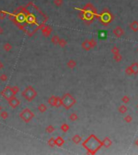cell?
<instances>
[{
    "label": "cell",
    "mask_w": 138,
    "mask_h": 155,
    "mask_svg": "<svg viewBox=\"0 0 138 155\" xmlns=\"http://www.w3.org/2000/svg\"><path fill=\"white\" fill-rule=\"evenodd\" d=\"M102 18H101V22L103 23L104 24H107L108 23L111 21V15L107 10H105L102 13Z\"/></svg>",
    "instance_id": "8992f818"
},
{
    "label": "cell",
    "mask_w": 138,
    "mask_h": 155,
    "mask_svg": "<svg viewBox=\"0 0 138 155\" xmlns=\"http://www.w3.org/2000/svg\"><path fill=\"white\" fill-rule=\"evenodd\" d=\"M3 66H3V63H2L1 61H0V70H1L2 68H3Z\"/></svg>",
    "instance_id": "ab89813d"
},
{
    "label": "cell",
    "mask_w": 138,
    "mask_h": 155,
    "mask_svg": "<svg viewBox=\"0 0 138 155\" xmlns=\"http://www.w3.org/2000/svg\"><path fill=\"white\" fill-rule=\"evenodd\" d=\"M99 36L102 37V38L106 37V33H104V32H102V33H100V34H99Z\"/></svg>",
    "instance_id": "f35d334b"
},
{
    "label": "cell",
    "mask_w": 138,
    "mask_h": 155,
    "mask_svg": "<svg viewBox=\"0 0 138 155\" xmlns=\"http://www.w3.org/2000/svg\"><path fill=\"white\" fill-rule=\"evenodd\" d=\"M67 66L70 69H74L76 66V61L74 59H70L67 62Z\"/></svg>",
    "instance_id": "4fadbf2b"
},
{
    "label": "cell",
    "mask_w": 138,
    "mask_h": 155,
    "mask_svg": "<svg viewBox=\"0 0 138 155\" xmlns=\"http://www.w3.org/2000/svg\"><path fill=\"white\" fill-rule=\"evenodd\" d=\"M124 121L128 123H130V122H132V121H133V118H132L131 116H126L124 117Z\"/></svg>",
    "instance_id": "d590c367"
},
{
    "label": "cell",
    "mask_w": 138,
    "mask_h": 155,
    "mask_svg": "<svg viewBox=\"0 0 138 155\" xmlns=\"http://www.w3.org/2000/svg\"><path fill=\"white\" fill-rule=\"evenodd\" d=\"M6 16H7V12H5L3 11H0V19L2 20L6 18Z\"/></svg>",
    "instance_id": "d6a6232c"
},
{
    "label": "cell",
    "mask_w": 138,
    "mask_h": 155,
    "mask_svg": "<svg viewBox=\"0 0 138 155\" xmlns=\"http://www.w3.org/2000/svg\"><path fill=\"white\" fill-rule=\"evenodd\" d=\"M128 111V108H127V107L125 106V105H121V106H119V112L121 113V114H124L126 112H127Z\"/></svg>",
    "instance_id": "603a6c76"
},
{
    "label": "cell",
    "mask_w": 138,
    "mask_h": 155,
    "mask_svg": "<svg viewBox=\"0 0 138 155\" xmlns=\"http://www.w3.org/2000/svg\"><path fill=\"white\" fill-rule=\"evenodd\" d=\"M3 49L6 52H9L11 50V49H12V45H11L10 43H6L3 45Z\"/></svg>",
    "instance_id": "7402d4cb"
},
{
    "label": "cell",
    "mask_w": 138,
    "mask_h": 155,
    "mask_svg": "<svg viewBox=\"0 0 138 155\" xmlns=\"http://www.w3.org/2000/svg\"><path fill=\"white\" fill-rule=\"evenodd\" d=\"M126 74H128V75H131V74H133V70H132L131 66H129V67H128L127 69H126Z\"/></svg>",
    "instance_id": "8d00e7d4"
},
{
    "label": "cell",
    "mask_w": 138,
    "mask_h": 155,
    "mask_svg": "<svg viewBox=\"0 0 138 155\" xmlns=\"http://www.w3.org/2000/svg\"><path fill=\"white\" fill-rule=\"evenodd\" d=\"M137 107H138V106H137Z\"/></svg>",
    "instance_id": "f6af8a7d"
},
{
    "label": "cell",
    "mask_w": 138,
    "mask_h": 155,
    "mask_svg": "<svg viewBox=\"0 0 138 155\" xmlns=\"http://www.w3.org/2000/svg\"><path fill=\"white\" fill-rule=\"evenodd\" d=\"M47 143H48L49 146H51V147H54V146H55V138L51 137V138L48 141Z\"/></svg>",
    "instance_id": "4316f807"
},
{
    "label": "cell",
    "mask_w": 138,
    "mask_h": 155,
    "mask_svg": "<svg viewBox=\"0 0 138 155\" xmlns=\"http://www.w3.org/2000/svg\"><path fill=\"white\" fill-rule=\"evenodd\" d=\"M136 145H137L138 146V140H137V141H136Z\"/></svg>",
    "instance_id": "b9f144b4"
},
{
    "label": "cell",
    "mask_w": 138,
    "mask_h": 155,
    "mask_svg": "<svg viewBox=\"0 0 138 155\" xmlns=\"http://www.w3.org/2000/svg\"><path fill=\"white\" fill-rule=\"evenodd\" d=\"M131 68H132V70H133V74H138V63H133V65L131 66Z\"/></svg>",
    "instance_id": "ac0fdd59"
},
{
    "label": "cell",
    "mask_w": 138,
    "mask_h": 155,
    "mask_svg": "<svg viewBox=\"0 0 138 155\" xmlns=\"http://www.w3.org/2000/svg\"><path fill=\"white\" fill-rule=\"evenodd\" d=\"M55 127L53 126V125H49V126L46 127V133H52L53 132L55 131Z\"/></svg>",
    "instance_id": "484cf974"
},
{
    "label": "cell",
    "mask_w": 138,
    "mask_h": 155,
    "mask_svg": "<svg viewBox=\"0 0 138 155\" xmlns=\"http://www.w3.org/2000/svg\"><path fill=\"white\" fill-rule=\"evenodd\" d=\"M114 59L115 61H120L122 60V56L120 55L119 53H117V54H114Z\"/></svg>",
    "instance_id": "f546056e"
},
{
    "label": "cell",
    "mask_w": 138,
    "mask_h": 155,
    "mask_svg": "<svg viewBox=\"0 0 138 155\" xmlns=\"http://www.w3.org/2000/svg\"><path fill=\"white\" fill-rule=\"evenodd\" d=\"M59 40H60V38L58 37V36L55 35V36H54L51 38V42L53 44H55V45H58V42H59Z\"/></svg>",
    "instance_id": "d6986e66"
},
{
    "label": "cell",
    "mask_w": 138,
    "mask_h": 155,
    "mask_svg": "<svg viewBox=\"0 0 138 155\" xmlns=\"http://www.w3.org/2000/svg\"><path fill=\"white\" fill-rule=\"evenodd\" d=\"M1 95L2 96V97H4L6 99H9L11 97L14 96V94H13V92H12V90H11V86H6L5 88L2 90Z\"/></svg>",
    "instance_id": "5b68a950"
},
{
    "label": "cell",
    "mask_w": 138,
    "mask_h": 155,
    "mask_svg": "<svg viewBox=\"0 0 138 155\" xmlns=\"http://www.w3.org/2000/svg\"><path fill=\"white\" fill-rule=\"evenodd\" d=\"M60 128H61V130L63 132V133H67V132L69 130L70 127H69V125L67 124H63L62 125H61Z\"/></svg>",
    "instance_id": "ffe728a7"
},
{
    "label": "cell",
    "mask_w": 138,
    "mask_h": 155,
    "mask_svg": "<svg viewBox=\"0 0 138 155\" xmlns=\"http://www.w3.org/2000/svg\"><path fill=\"white\" fill-rule=\"evenodd\" d=\"M137 51H138V49H137Z\"/></svg>",
    "instance_id": "ee69618b"
},
{
    "label": "cell",
    "mask_w": 138,
    "mask_h": 155,
    "mask_svg": "<svg viewBox=\"0 0 138 155\" xmlns=\"http://www.w3.org/2000/svg\"><path fill=\"white\" fill-rule=\"evenodd\" d=\"M83 146L86 149L89 154H95L97 150H98L100 149L102 144V141L97 138L94 135H91L89 138L84 141Z\"/></svg>",
    "instance_id": "6da1fadb"
},
{
    "label": "cell",
    "mask_w": 138,
    "mask_h": 155,
    "mask_svg": "<svg viewBox=\"0 0 138 155\" xmlns=\"http://www.w3.org/2000/svg\"><path fill=\"white\" fill-rule=\"evenodd\" d=\"M0 80L2 82H6L7 80V75L5 74H2L0 75Z\"/></svg>",
    "instance_id": "836d02e7"
},
{
    "label": "cell",
    "mask_w": 138,
    "mask_h": 155,
    "mask_svg": "<svg viewBox=\"0 0 138 155\" xmlns=\"http://www.w3.org/2000/svg\"><path fill=\"white\" fill-rule=\"evenodd\" d=\"M111 52H112L113 54H117V53H119V49L116 47V46H114V47L111 49Z\"/></svg>",
    "instance_id": "4dcf8cb0"
},
{
    "label": "cell",
    "mask_w": 138,
    "mask_h": 155,
    "mask_svg": "<svg viewBox=\"0 0 138 155\" xmlns=\"http://www.w3.org/2000/svg\"><path fill=\"white\" fill-rule=\"evenodd\" d=\"M11 90H12V92H13L14 95H16L17 93L19 92V88H18V86H11Z\"/></svg>",
    "instance_id": "1f68e13d"
},
{
    "label": "cell",
    "mask_w": 138,
    "mask_h": 155,
    "mask_svg": "<svg viewBox=\"0 0 138 155\" xmlns=\"http://www.w3.org/2000/svg\"><path fill=\"white\" fill-rule=\"evenodd\" d=\"M51 32H52V28H50L49 26H46L45 28H42V33L44 35V36L46 37H48L51 35Z\"/></svg>",
    "instance_id": "9c48e42d"
},
{
    "label": "cell",
    "mask_w": 138,
    "mask_h": 155,
    "mask_svg": "<svg viewBox=\"0 0 138 155\" xmlns=\"http://www.w3.org/2000/svg\"><path fill=\"white\" fill-rule=\"evenodd\" d=\"M61 99H62V106H63V107L66 109H70L76 102V99L69 93L63 95Z\"/></svg>",
    "instance_id": "3957f363"
},
{
    "label": "cell",
    "mask_w": 138,
    "mask_h": 155,
    "mask_svg": "<svg viewBox=\"0 0 138 155\" xmlns=\"http://www.w3.org/2000/svg\"><path fill=\"white\" fill-rule=\"evenodd\" d=\"M37 109L38 111H39L40 112H45L46 110H47V107H46V104H44V103H42V104H40L39 106L37 107Z\"/></svg>",
    "instance_id": "9a60e30c"
},
{
    "label": "cell",
    "mask_w": 138,
    "mask_h": 155,
    "mask_svg": "<svg viewBox=\"0 0 138 155\" xmlns=\"http://www.w3.org/2000/svg\"><path fill=\"white\" fill-rule=\"evenodd\" d=\"M55 98H56V96H51V98H49V99H48V103H49V104L51 105V106H52V107H54V106H55Z\"/></svg>",
    "instance_id": "cb8c5ba5"
},
{
    "label": "cell",
    "mask_w": 138,
    "mask_h": 155,
    "mask_svg": "<svg viewBox=\"0 0 138 155\" xmlns=\"http://www.w3.org/2000/svg\"><path fill=\"white\" fill-rule=\"evenodd\" d=\"M64 144V140L63 139V137H58L57 138H55V145H57L58 147H61L63 146Z\"/></svg>",
    "instance_id": "8fae6325"
},
{
    "label": "cell",
    "mask_w": 138,
    "mask_h": 155,
    "mask_svg": "<svg viewBox=\"0 0 138 155\" xmlns=\"http://www.w3.org/2000/svg\"><path fill=\"white\" fill-rule=\"evenodd\" d=\"M82 48H83L84 50H89V49H91L92 48H91V45H90V43H89V40H85L82 43Z\"/></svg>",
    "instance_id": "30bf717a"
},
{
    "label": "cell",
    "mask_w": 138,
    "mask_h": 155,
    "mask_svg": "<svg viewBox=\"0 0 138 155\" xmlns=\"http://www.w3.org/2000/svg\"><path fill=\"white\" fill-rule=\"evenodd\" d=\"M62 106V99L59 97H56L55 98V107H59Z\"/></svg>",
    "instance_id": "e0dca14e"
},
{
    "label": "cell",
    "mask_w": 138,
    "mask_h": 155,
    "mask_svg": "<svg viewBox=\"0 0 138 155\" xmlns=\"http://www.w3.org/2000/svg\"><path fill=\"white\" fill-rule=\"evenodd\" d=\"M34 113L29 109V108H25L20 113V117L23 121L25 123L30 122L34 117Z\"/></svg>",
    "instance_id": "277c9868"
},
{
    "label": "cell",
    "mask_w": 138,
    "mask_h": 155,
    "mask_svg": "<svg viewBox=\"0 0 138 155\" xmlns=\"http://www.w3.org/2000/svg\"><path fill=\"white\" fill-rule=\"evenodd\" d=\"M37 90L32 86H27L22 92V96L25 98V100H27L28 102L33 101V99L37 97Z\"/></svg>",
    "instance_id": "7a4b0ae2"
},
{
    "label": "cell",
    "mask_w": 138,
    "mask_h": 155,
    "mask_svg": "<svg viewBox=\"0 0 138 155\" xmlns=\"http://www.w3.org/2000/svg\"><path fill=\"white\" fill-rule=\"evenodd\" d=\"M72 141L75 143V144H79V143H81V141H82V137L81 136H79L77 135V134H76V135H74L72 137Z\"/></svg>",
    "instance_id": "5bb4252c"
},
{
    "label": "cell",
    "mask_w": 138,
    "mask_h": 155,
    "mask_svg": "<svg viewBox=\"0 0 138 155\" xmlns=\"http://www.w3.org/2000/svg\"><path fill=\"white\" fill-rule=\"evenodd\" d=\"M2 107L1 106H0V111H2Z\"/></svg>",
    "instance_id": "7bdbcfd3"
},
{
    "label": "cell",
    "mask_w": 138,
    "mask_h": 155,
    "mask_svg": "<svg viewBox=\"0 0 138 155\" xmlns=\"http://www.w3.org/2000/svg\"><path fill=\"white\" fill-rule=\"evenodd\" d=\"M0 116H1L2 119L6 120L9 117V114H8L7 112H6V111H2L1 113H0Z\"/></svg>",
    "instance_id": "44dd1931"
},
{
    "label": "cell",
    "mask_w": 138,
    "mask_h": 155,
    "mask_svg": "<svg viewBox=\"0 0 138 155\" xmlns=\"http://www.w3.org/2000/svg\"><path fill=\"white\" fill-rule=\"evenodd\" d=\"M113 33H114V34L117 37H120L121 36H123V35H124V30H123V29L120 28V27H116L115 29H114Z\"/></svg>",
    "instance_id": "ba28073f"
},
{
    "label": "cell",
    "mask_w": 138,
    "mask_h": 155,
    "mask_svg": "<svg viewBox=\"0 0 138 155\" xmlns=\"http://www.w3.org/2000/svg\"><path fill=\"white\" fill-rule=\"evenodd\" d=\"M130 28H132V30H133L134 32H137L138 31V22L133 21L130 24Z\"/></svg>",
    "instance_id": "2e32d148"
},
{
    "label": "cell",
    "mask_w": 138,
    "mask_h": 155,
    "mask_svg": "<svg viewBox=\"0 0 138 155\" xmlns=\"http://www.w3.org/2000/svg\"><path fill=\"white\" fill-rule=\"evenodd\" d=\"M102 145H103V146H105L106 148H108V147H110V146L111 145V144H112V141H110V138L106 137L103 141H102Z\"/></svg>",
    "instance_id": "7c38bea8"
},
{
    "label": "cell",
    "mask_w": 138,
    "mask_h": 155,
    "mask_svg": "<svg viewBox=\"0 0 138 155\" xmlns=\"http://www.w3.org/2000/svg\"><path fill=\"white\" fill-rule=\"evenodd\" d=\"M7 101L9 103L10 106L12 108H16L20 103V101L19 100V99H17L16 97V95H14L12 97H11L9 99H7Z\"/></svg>",
    "instance_id": "52a82bcc"
},
{
    "label": "cell",
    "mask_w": 138,
    "mask_h": 155,
    "mask_svg": "<svg viewBox=\"0 0 138 155\" xmlns=\"http://www.w3.org/2000/svg\"><path fill=\"white\" fill-rule=\"evenodd\" d=\"M3 33V28H2L1 26H0V35Z\"/></svg>",
    "instance_id": "60d3db41"
},
{
    "label": "cell",
    "mask_w": 138,
    "mask_h": 155,
    "mask_svg": "<svg viewBox=\"0 0 138 155\" xmlns=\"http://www.w3.org/2000/svg\"><path fill=\"white\" fill-rule=\"evenodd\" d=\"M70 120H71L72 121H76L78 120V116L76 113H72L71 115H70Z\"/></svg>",
    "instance_id": "83f0119b"
},
{
    "label": "cell",
    "mask_w": 138,
    "mask_h": 155,
    "mask_svg": "<svg viewBox=\"0 0 138 155\" xmlns=\"http://www.w3.org/2000/svg\"><path fill=\"white\" fill-rule=\"evenodd\" d=\"M63 3V0H54V4L58 7H61Z\"/></svg>",
    "instance_id": "f1b7e54d"
},
{
    "label": "cell",
    "mask_w": 138,
    "mask_h": 155,
    "mask_svg": "<svg viewBox=\"0 0 138 155\" xmlns=\"http://www.w3.org/2000/svg\"><path fill=\"white\" fill-rule=\"evenodd\" d=\"M58 45H59L61 48H64V47H65V46L67 45V41H66V40H64V39H60V40H59V42H58Z\"/></svg>",
    "instance_id": "d4e9b609"
},
{
    "label": "cell",
    "mask_w": 138,
    "mask_h": 155,
    "mask_svg": "<svg viewBox=\"0 0 138 155\" xmlns=\"http://www.w3.org/2000/svg\"><path fill=\"white\" fill-rule=\"evenodd\" d=\"M89 43H90V45H91V48H94L95 46L97 45V42L94 39H91L89 40Z\"/></svg>",
    "instance_id": "e575fe53"
},
{
    "label": "cell",
    "mask_w": 138,
    "mask_h": 155,
    "mask_svg": "<svg viewBox=\"0 0 138 155\" xmlns=\"http://www.w3.org/2000/svg\"><path fill=\"white\" fill-rule=\"evenodd\" d=\"M122 101L124 103H128L129 102V98L128 97V96H124V97L122 98Z\"/></svg>",
    "instance_id": "74e56055"
}]
</instances>
